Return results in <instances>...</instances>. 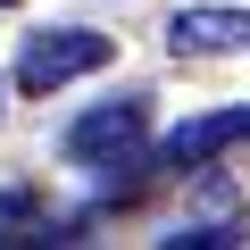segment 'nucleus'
<instances>
[{"label": "nucleus", "mask_w": 250, "mask_h": 250, "mask_svg": "<svg viewBox=\"0 0 250 250\" xmlns=\"http://www.w3.org/2000/svg\"><path fill=\"white\" fill-rule=\"evenodd\" d=\"M108 59H117L108 34H92V25H50V34L25 42L17 92H59V83H75V75H92V67H108Z\"/></svg>", "instance_id": "f257e3e1"}, {"label": "nucleus", "mask_w": 250, "mask_h": 250, "mask_svg": "<svg viewBox=\"0 0 250 250\" xmlns=\"http://www.w3.org/2000/svg\"><path fill=\"white\" fill-rule=\"evenodd\" d=\"M142 134H150V108L142 100H100V108H83L67 125V159L75 167H134Z\"/></svg>", "instance_id": "f03ea898"}, {"label": "nucleus", "mask_w": 250, "mask_h": 250, "mask_svg": "<svg viewBox=\"0 0 250 250\" xmlns=\"http://www.w3.org/2000/svg\"><path fill=\"white\" fill-rule=\"evenodd\" d=\"M167 50L175 59H242L250 50V9H225V0L175 9L167 17Z\"/></svg>", "instance_id": "7ed1b4c3"}, {"label": "nucleus", "mask_w": 250, "mask_h": 250, "mask_svg": "<svg viewBox=\"0 0 250 250\" xmlns=\"http://www.w3.org/2000/svg\"><path fill=\"white\" fill-rule=\"evenodd\" d=\"M242 142H250V100L242 108H200V117H184L175 134H167V167L192 175V167H208V159H225Z\"/></svg>", "instance_id": "20e7f679"}, {"label": "nucleus", "mask_w": 250, "mask_h": 250, "mask_svg": "<svg viewBox=\"0 0 250 250\" xmlns=\"http://www.w3.org/2000/svg\"><path fill=\"white\" fill-rule=\"evenodd\" d=\"M0 9H17V0H0Z\"/></svg>", "instance_id": "39448f33"}]
</instances>
